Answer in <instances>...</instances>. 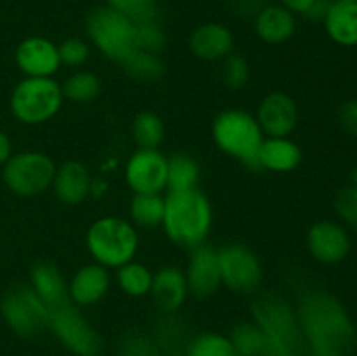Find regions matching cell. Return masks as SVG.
<instances>
[{"instance_id":"obj_10","label":"cell","mask_w":357,"mask_h":356,"mask_svg":"<svg viewBox=\"0 0 357 356\" xmlns=\"http://www.w3.org/2000/svg\"><path fill=\"white\" fill-rule=\"evenodd\" d=\"M218 262L222 285H225L230 292L243 295L258 292L264 281V269L260 258L246 244H223L218 248Z\"/></svg>"},{"instance_id":"obj_6","label":"cell","mask_w":357,"mask_h":356,"mask_svg":"<svg viewBox=\"0 0 357 356\" xmlns=\"http://www.w3.org/2000/svg\"><path fill=\"white\" fill-rule=\"evenodd\" d=\"M63 103L61 86L52 77H24L10 94V112L28 126L44 124Z\"/></svg>"},{"instance_id":"obj_44","label":"cell","mask_w":357,"mask_h":356,"mask_svg":"<svg viewBox=\"0 0 357 356\" xmlns=\"http://www.w3.org/2000/svg\"><path fill=\"white\" fill-rule=\"evenodd\" d=\"M145 356H164V355H162V353H160V349H159V348H153L152 351L146 353Z\"/></svg>"},{"instance_id":"obj_21","label":"cell","mask_w":357,"mask_h":356,"mask_svg":"<svg viewBox=\"0 0 357 356\" xmlns=\"http://www.w3.org/2000/svg\"><path fill=\"white\" fill-rule=\"evenodd\" d=\"M89 171L79 161H66L61 166L56 168L52 188L56 198L65 205H79L91 194Z\"/></svg>"},{"instance_id":"obj_34","label":"cell","mask_w":357,"mask_h":356,"mask_svg":"<svg viewBox=\"0 0 357 356\" xmlns=\"http://www.w3.org/2000/svg\"><path fill=\"white\" fill-rule=\"evenodd\" d=\"M222 80L230 89H239V87L246 86L250 80V65L246 59L236 52L227 56L222 65Z\"/></svg>"},{"instance_id":"obj_24","label":"cell","mask_w":357,"mask_h":356,"mask_svg":"<svg viewBox=\"0 0 357 356\" xmlns=\"http://www.w3.org/2000/svg\"><path fill=\"white\" fill-rule=\"evenodd\" d=\"M323 23L328 37L335 44L344 47L357 45V2L333 0Z\"/></svg>"},{"instance_id":"obj_32","label":"cell","mask_w":357,"mask_h":356,"mask_svg":"<svg viewBox=\"0 0 357 356\" xmlns=\"http://www.w3.org/2000/svg\"><path fill=\"white\" fill-rule=\"evenodd\" d=\"M185 356H241L234 349L229 337H223L220 334H201L197 337L190 339L187 346Z\"/></svg>"},{"instance_id":"obj_47","label":"cell","mask_w":357,"mask_h":356,"mask_svg":"<svg viewBox=\"0 0 357 356\" xmlns=\"http://www.w3.org/2000/svg\"><path fill=\"white\" fill-rule=\"evenodd\" d=\"M286 356H298V355H293V353H289V355H286Z\"/></svg>"},{"instance_id":"obj_27","label":"cell","mask_w":357,"mask_h":356,"mask_svg":"<svg viewBox=\"0 0 357 356\" xmlns=\"http://www.w3.org/2000/svg\"><path fill=\"white\" fill-rule=\"evenodd\" d=\"M201 178V166L187 154H174L167 157V191H188L195 188Z\"/></svg>"},{"instance_id":"obj_22","label":"cell","mask_w":357,"mask_h":356,"mask_svg":"<svg viewBox=\"0 0 357 356\" xmlns=\"http://www.w3.org/2000/svg\"><path fill=\"white\" fill-rule=\"evenodd\" d=\"M296 30V17L281 3L265 6L255 16V31L267 44H282L289 40Z\"/></svg>"},{"instance_id":"obj_31","label":"cell","mask_w":357,"mask_h":356,"mask_svg":"<svg viewBox=\"0 0 357 356\" xmlns=\"http://www.w3.org/2000/svg\"><path fill=\"white\" fill-rule=\"evenodd\" d=\"M63 98L75 103H87L98 98L101 91L100 79L91 72H75L61 86Z\"/></svg>"},{"instance_id":"obj_2","label":"cell","mask_w":357,"mask_h":356,"mask_svg":"<svg viewBox=\"0 0 357 356\" xmlns=\"http://www.w3.org/2000/svg\"><path fill=\"white\" fill-rule=\"evenodd\" d=\"M213 227V208L199 187L167 191L164 198L162 229L171 243L192 250L206 243Z\"/></svg>"},{"instance_id":"obj_1","label":"cell","mask_w":357,"mask_h":356,"mask_svg":"<svg viewBox=\"0 0 357 356\" xmlns=\"http://www.w3.org/2000/svg\"><path fill=\"white\" fill-rule=\"evenodd\" d=\"M298 323L312 355L345 356L354 349V327L342 304L330 293H309L300 304Z\"/></svg>"},{"instance_id":"obj_42","label":"cell","mask_w":357,"mask_h":356,"mask_svg":"<svg viewBox=\"0 0 357 356\" xmlns=\"http://www.w3.org/2000/svg\"><path fill=\"white\" fill-rule=\"evenodd\" d=\"M10 156H13V143L6 133L0 131V166H3L10 159Z\"/></svg>"},{"instance_id":"obj_7","label":"cell","mask_w":357,"mask_h":356,"mask_svg":"<svg viewBox=\"0 0 357 356\" xmlns=\"http://www.w3.org/2000/svg\"><path fill=\"white\" fill-rule=\"evenodd\" d=\"M253 314L257 325L268 339L300 356L305 339L300 328L298 316L282 297L272 293L260 295L253 302Z\"/></svg>"},{"instance_id":"obj_33","label":"cell","mask_w":357,"mask_h":356,"mask_svg":"<svg viewBox=\"0 0 357 356\" xmlns=\"http://www.w3.org/2000/svg\"><path fill=\"white\" fill-rule=\"evenodd\" d=\"M107 6L117 13L124 14L136 24L157 21V17H159L157 0H107Z\"/></svg>"},{"instance_id":"obj_20","label":"cell","mask_w":357,"mask_h":356,"mask_svg":"<svg viewBox=\"0 0 357 356\" xmlns=\"http://www.w3.org/2000/svg\"><path fill=\"white\" fill-rule=\"evenodd\" d=\"M28 285L35 290L42 302L49 309H56L70 302L68 283L63 278V272L58 265L51 260L35 262L30 271V283Z\"/></svg>"},{"instance_id":"obj_37","label":"cell","mask_w":357,"mask_h":356,"mask_svg":"<svg viewBox=\"0 0 357 356\" xmlns=\"http://www.w3.org/2000/svg\"><path fill=\"white\" fill-rule=\"evenodd\" d=\"M335 212L351 229L357 232V187L356 185H345L335 195Z\"/></svg>"},{"instance_id":"obj_23","label":"cell","mask_w":357,"mask_h":356,"mask_svg":"<svg viewBox=\"0 0 357 356\" xmlns=\"http://www.w3.org/2000/svg\"><path fill=\"white\" fill-rule=\"evenodd\" d=\"M302 157V149L288 136H282V138L265 136L260 154H258V163H260V170L289 173L300 166Z\"/></svg>"},{"instance_id":"obj_5","label":"cell","mask_w":357,"mask_h":356,"mask_svg":"<svg viewBox=\"0 0 357 356\" xmlns=\"http://www.w3.org/2000/svg\"><path fill=\"white\" fill-rule=\"evenodd\" d=\"M86 31L94 47L115 63L136 49V23L108 6L94 7L87 14Z\"/></svg>"},{"instance_id":"obj_36","label":"cell","mask_w":357,"mask_h":356,"mask_svg":"<svg viewBox=\"0 0 357 356\" xmlns=\"http://www.w3.org/2000/svg\"><path fill=\"white\" fill-rule=\"evenodd\" d=\"M190 341H185L183 328L178 321H162L159 327V346L166 349L167 356H176L178 353L185 356Z\"/></svg>"},{"instance_id":"obj_39","label":"cell","mask_w":357,"mask_h":356,"mask_svg":"<svg viewBox=\"0 0 357 356\" xmlns=\"http://www.w3.org/2000/svg\"><path fill=\"white\" fill-rule=\"evenodd\" d=\"M340 124L347 135L357 140V100H351L342 105Z\"/></svg>"},{"instance_id":"obj_28","label":"cell","mask_w":357,"mask_h":356,"mask_svg":"<svg viewBox=\"0 0 357 356\" xmlns=\"http://www.w3.org/2000/svg\"><path fill=\"white\" fill-rule=\"evenodd\" d=\"M230 342L241 356H267L272 344L257 323L237 325L230 335Z\"/></svg>"},{"instance_id":"obj_9","label":"cell","mask_w":357,"mask_h":356,"mask_svg":"<svg viewBox=\"0 0 357 356\" xmlns=\"http://www.w3.org/2000/svg\"><path fill=\"white\" fill-rule=\"evenodd\" d=\"M56 175V164L49 156L26 150L10 156L3 164V181L17 195L31 198L47 191Z\"/></svg>"},{"instance_id":"obj_18","label":"cell","mask_w":357,"mask_h":356,"mask_svg":"<svg viewBox=\"0 0 357 356\" xmlns=\"http://www.w3.org/2000/svg\"><path fill=\"white\" fill-rule=\"evenodd\" d=\"M110 290V274L103 265L87 264L73 274L68 283L70 302L75 306H93Z\"/></svg>"},{"instance_id":"obj_45","label":"cell","mask_w":357,"mask_h":356,"mask_svg":"<svg viewBox=\"0 0 357 356\" xmlns=\"http://www.w3.org/2000/svg\"><path fill=\"white\" fill-rule=\"evenodd\" d=\"M351 185H356L357 187V170H354V173H352V184Z\"/></svg>"},{"instance_id":"obj_11","label":"cell","mask_w":357,"mask_h":356,"mask_svg":"<svg viewBox=\"0 0 357 356\" xmlns=\"http://www.w3.org/2000/svg\"><path fill=\"white\" fill-rule=\"evenodd\" d=\"M49 327L52 328L56 337L75 355L100 356L103 351V341L80 314L75 304L68 302L52 309Z\"/></svg>"},{"instance_id":"obj_14","label":"cell","mask_w":357,"mask_h":356,"mask_svg":"<svg viewBox=\"0 0 357 356\" xmlns=\"http://www.w3.org/2000/svg\"><path fill=\"white\" fill-rule=\"evenodd\" d=\"M183 272L190 295L197 299H208L215 295L222 286L218 250L206 243L192 248L187 269Z\"/></svg>"},{"instance_id":"obj_25","label":"cell","mask_w":357,"mask_h":356,"mask_svg":"<svg viewBox=\"0 0 357 356\" xmlns=\"http://www.w3.org/2000/svg\"><path fill=\"white\" fill-rule=\"evenodd\" d=\"M121 66L132 80H138V82H153V80H159L166 72V66L159 54L142 51V49H135L131 54L126 56L121 61Z\"/></svg>"},{"instance_id":"obj_26","label":"cell","mask_w":357,"mask_h":356,"mask_svg":"<svg viewBox=\"0 0 357 356\" xmlns=\"http://www.w3.org/2000/svg\"><path fill=\"white\" fill-rule=\"evenodd\" d=\"M129 216L132 225L142 229L162 225L164 198L160 194H135L129 202Z\"/></svg>"},{"instance_id":"obj_40","label":"cell","mask_w":357,"mask_h":356,"mask_svg":"<svg viewBox=\"0 0 357 356\" xmlns=\"http://www.w3.org/2000/svg\"><path fill=\"white\" fill-rule=\"evenodd\" d=\"M330 6H331L330 0H316V2L310 6V9L303 14V16H307L309 20H314V21H317V20L323 21L324 17H326V13H328V9H330Z\"/></svg>"},{"instance_id":"obj_41","label":"cell","mask_w":357,"mask_h":356,"mask_svg":"<svg viewBox=\"0 0 357 356\" xmlns=\"http://www.w3.org/2000/svg\"><path fill=\"white\" fill-rule=\"evenodd\" d=\"M316 0H281V6L291 10L293 14H305Z\"/></svg>"},{"instance_id":"obj_35","label":"cell","mask_w":357,"mask_h":356,"mask_svg":"<svg viewBox=\"0 0 357 356\" xmlns=\"http://www.w3.org/2000/svg\"><path fill=\"white\" fill-rule=\"evenodd\" d=\"M166 45V35L157 21L136 24V49L159 54Z\"/></svg>"},{"instance_id":"obj_30","label":"cell","mask_w":357,"mask_h":356,"mask_svg":"<svg viewBox=\"0 0 357 356\" xmlns=\"http://www.w3.org/2000/svg\"><path fill=\"white\" fill-rule=\"evenodd\" d=\"M164 133L162 119L153 112H142L132 122V138L139 149H159Z\"/></svg>"},{"instance_id":"obj_8","label":"cell","mask_w":357,"mask_h":356,"mask_svg":"<svg viewBox=\"0 0 357 356\" xmlns=\"http://www.w3.org/2000/svg\"><path fill=\"white\" fill-rule=\"evenodd\" d=\"M0 311L10 330L23 337L42 332L51 320V309L26 283H17L6 290L0 300Z\"/></svg>"},{"instance_id":"obj_48","label":"cell","mask_w":357,"mask_h":356,"mask_svg":"<svg viewBox=\"0 0 357 356\" xmlns=\"http://www.w3.org/2000/svg\"><path fill=\"white\" fill-rule=\"evenodd\" d=\"M312 356H316V355H312Z\"/></svg>"},{"instance_id":"obj_4","label":"cell","mask_w":357,"mask_h":356,"mask_svg":"<svg viewBox=\"0 0 357 356\" xmlns=\"http://www.w3.org/2000/svg\"><path fill=\"white\" fill-rule=\"evenodd\" d=\"M87 250L94 262L107 269H119L135 258L139 246L136 227L121 216L94 220L86 236Z\"/></svg>"},{"instance_id":"obj_3","label":"cell","mask_w":357,"mask_h":356,"mask_svg":"<svg viewBox=\"0 0 357 356\" xmlns=\"http://www.w3.org/2000/svg\"><path fill=\"white\" fill-rule=\"evenodd\" d=\"M213 140L223 154L250 170H260L258 154L265 135L253 114L241 108L220 112L213 122Z\"/></svg>"},{"instance_id":"obj_43","label":"cell","mask_w":357,"mask_h":356,"mask_svg":"<svg viewBox=\"0 0 357 356\" xmlns=\"http://www.w3.org/2000/svg\"><path fill=\"white\" fill-rule=\"evenodd\" d=\"M105 191H107V184H105L103 180H93V181H91V194L101 195Z\"/></svg>"},{"instance_id":"obj_12","label":"cell","mask_w":357,"mask_h":356,"mask_svg":"<svg viewBox=\"0 0 357 356\" xmlns=\"http://www.w3.org/2000/svg\"><path fill=\"white\" fill-rule=\"evenodd\" d=\"M124 175L135 194H160L167 188V157L157 149H138L129 157Z\"/></svg>"},{"instance_id":"obj_29","label":"cell","mask_w":357,"mask_h":356,"mask_svg":"<svg viewBox=\"0 0 357 356\" xmlns=\"http://www.w3.org/2000/svg\"><path fill=\"white\" fill-rule=\"evenodd\" d=\"M153 272L139 262H128L117 269V283L122 292L131 297H145L150 293Z\"/></svg>"},{"instance_id":"obj_19","label":"cell","mask_w":357,"mask_h":356,"mask_svg":"<svg viewBox=\"0 0 357 356\" xmlns=\"http://www.w3.org/2000/svg\"><path fill=\"white\" fill-rule=\"evenodd\" d=\"M190 51L204 61H223L234 52V35L225 24L206 23L190 35Z\"/></svg>"},{"instance_id":"obj_15","label":"cell","mask_w":357,"mask_h":356,"mask_svg":"<svg viewBox=\"0 0 357 356\" xmlns=\"http://www.w3.org/2000/svg\"><path fill=\"white\" fill-rule=\"evenodd\" d=\"M257 121L261 131L268 138L289 136L298 122V108L293 98L282 91H272L260 101Z\"/></svg>"},{"instance_id":"obj_13","label":"cell","mask_w":357,"mask_h":356,"mask_svg":"<svg viewBox=\"0 0 357 356\" xmlns=\"http://www.w3.org/2000/svg\"><path fill=\"white\" fill-rule=\"evenodd\" d=\"M307 248L314 260L324 265H335L349 257L352 241L342 223L333 220H321L314 223L307 232Z\"/></svg>"},{"instance_id":"obj_46","label":"cell","mask_w":357,"mask_h":356,"mask_svg":"<svg viewBox=\"0 0 357 356\" xmlns=\"http://www.w3.org/2000/svg\"><path fill=\"white\" fill-rule=\"evenodd\" d=\"M338 2H357V0H338Z\"/></svg>"},{"instance_id":"obj_17","label":"cell","mask_w":357,"mask_h":356,"mask_svg":"<svg viewBox=\"0 0 357 356\" xmlns=\"http://www.w3.org/2000/svg\"><path fill=\"white\" fill-rule=\"evenodd\" d=\"M153 304L164 314H173L180 309L188 297L185 272L174 265H166L153 274L150 288Z\"/></svg>"},{"instance_id":"obj_38","label":"cell","mask_w":357,"mask_h":356,"mask_svg":"<svg viewBox=\"0 0 357 356\" xmlns=\"http://www.w3.org/2000/svg\"><path fill=\"white\" fill-rule=\"evenodd\" d=\"M58 51L61 65L70 66V68L82 66L89 58V47L80 38H66L65 42L58 45Z\"/></svg>"},{"instance_id":"obj_16","label":"cell","mask_w":357,"mask_h":356,"mask_svg":"<svg viewBox=\"0 0 357 356\" xmlns=\"http://www.w3.org/2000/svg\"><path fill=\"white\" fill-rule=\"evenodd\" d=\"M16 65L26 77H52L61 66L58 45L45 37H28L17 45Z\"/></svg>"}]
</instances>
